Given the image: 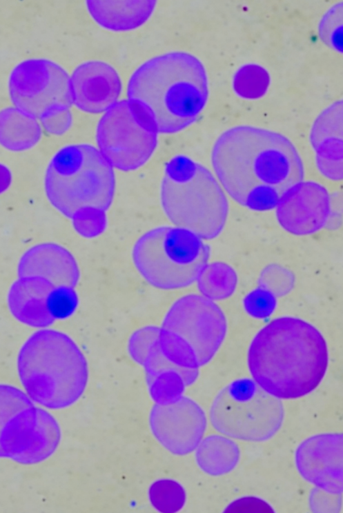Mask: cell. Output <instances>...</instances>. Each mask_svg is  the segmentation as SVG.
I'll return each mask as SVG.
<instances>
[{"label":"cell","instance_id":"6da1fadb","mask_svg":"<svg viewBox=\"0 0 343 513\" xmlns=\"http://www.w3.org/2000/svg\"><path fill=\"white\" fill-rule=\"evenodd\" d=\"M211 161L228 195L256 211L277 206L304 177L301 157L287 137L252 125H237L222 133Z\"/></svg>","mask_w":343,"mask_h":513},{"label":"cell","instance_id":"7a4b0ae2","mask_svg":"<svg viewBox=\"0 0 343 513\" xmlns=\"http://www.w3.org/2000/svg\"><path fill=\"white\" fill-rule=\"evenodd\" d=\"M328 363L322 334L295 317L273 320L255 335L248 352L253 379L280 399H297L313 392L324 377Z\"/></svg>","mask_w":343,"mask_h":513},{"label":"cell","instance_id":"3957f363","mask_svg":"<svg viewBox=\"0 0 343 513\" xmlns=\"http://www.w3.org/2000/svg\"><path fill=\"white\" fill-rule=\"evenodd\" d=\"M129 100L146 109L157 131L179 132L195 121L208 97L202 63L194 55L173 52L154 57L139 66L128 87Z\"/></svg>","mask_w":343,"mask_h":513},{"label":"cell","instance_id":"277c9868","mask_svg":"<svg viewBox=\"0 0 343 513\" xmlns=\"http://www.w3.org/2000/svg\"><path fill=\"white\" fill-rule=\"evenodd\" d=\"M17 370L30 399L50 409L75 403L88 380V363L78 345L67 334L50 329L36 332L25 342Z\"/></svg>","mask_w":343,"mask_h":513},{"label":"cell","instance_id":"5b68a950","mask_svg":"<svg viewBox=\"0 0 343 513\" xmlns=\"http://www.w3.org/2000/svg\"><path fill=\"white\" fill-rule=\"evenodd\" d=\"M161 201L172 223L202 239L216 237L226 224L228 201L219 183L206 168L185 156L167 163Z\"/></svg>","mask_w":343,"mask_h":513},{"label":"cell","instance_id":"8992f818","mask_svg":"<svg viewBox=\"0 0 343 513\" xmlns=\"http://www.w3.org/2000/svg\"><path fill=\"white\" fill-rule=\"evenodd\" d=\"M45 191L50 203L72 218L79 210L106 211L115 192L112 166L99 150L86 144L68 145L50 161L45 175Z\"/></svg>","mask_w":343,"mask_h":513},{"label":"cell","instance_id":"52a82bcc","mask_svg":"<svg viewBox=\"0 0 343 513\" xmlns=\"http://www.w3.org/2000/svg\"><path fill=\"white\" fill-rule=\"evenodd\" d=\"M209 256V246L179 227L153 229L137 240L133 250L141 275L150 285L165 290L184 288L197 281Z\"/></svg>","mask_w":343,"mask_h":513},{"label":"cell","instance_id":"ba28073f","mask_svg":"<svg viewBox=\"0 0 343 513\" xmlns=\"http://www.w3.org/2000/svg\"><path fill=\"white\" fill-rule=\"evenodd\" d=\"M284 416L281 399L253 379H240L224 387L213 400L209 417L215 430L231 439L259 442L272 438Z\"/></svg>","mask_w":343,"mask_h":513},{"label":"cell","instance_id":"9c48e42d","mask_svg":"<svg viewBox=\"0 0 343 513\" xmlns=\"http://www.w3.org/2000/svg\"><path fill=\"white\" fill-rule=\"evenodd\" d=\"M155 123L139 103L124 100L110 108L97 130L99 151L112 167L129 171L144 164L157 140Z\"/></svg>","mask_w":343,"mask_h":513},{"label":"cell","instance_id":"30bf717a","mask_svg":"<svg viewBox=\"0 0 343 513\" xmlns=\"http://www.w3.org/2000/svg\"><path fill=\"white\" fill-rule=\"evenodd\" d=\"M8 88L14 107L36 119L69 109L73 103L69 75L46 59H30L17 65L10 75Z\"/></svg>","mask_w":343,"mask_h":513},{"label":"cell","instance_id":"8fae6325","mask_svg":"<svg viewBox=\"0 0 343 513\" xmlns=\"http://www.w3.org/2000/svg\"><path fill=\"white\" fill-rule=\"evenodd\" d=\"M163 330L182 337L193 349L200 366L208 363L220 348L227 330L221 308L202 295L180 298L164 320Z\"/></svg>","mask_w":343,"mask_h":513},{"label":"cell","instance_id":"7c38bea8","mask_svg":"<svg viewBox=\"0 0 343 513\" xmlns=\"http://www.w3.org/2000/svg\"><path fill=\"white\" fill-rule=\"evenodd\" d=\"M206 416L193 399L183 395L151 408L149 425L157 441L168 452L184 456L195 450L206 428Z\"/></svg>","mask_w":343,"mask_h":513},{"label":"cell","instance_id":"4fadbf2b","mask_svg":"<svg viewBox=\"0 0 343 513\" xmlns=\"http://www.w3.org/2000/svg\"><path fill=\"white\" fill-rule=\"evenodd\" d=\"M295 460L299 473L306 481L328 492L342 494V434H319L306 439L296 450Z\"/></svg>","mask_w":343,"mask_h":513},{"label":"cell","instance_id":"5bb4252c","mask_svg":"<svg viewBox=\"0 0 343 513\" xmlns=\"http://www.w3.org/2000/svg\"><path fill=\"white\" fill-rule=\"evenodd\" d=\"M38 408L14 386L0 384V457L14 461L35 439Z\"/></svg>","mask_w":343,"mask_h":513},{"label":"cell","instance_id":"9a60e30c","mask_svg":"<svg viewBox=\"0 0 343 513\" xmlns=\"http://www.w3.org/2000/svg\"><path fill=\"white\" fill-rule=\"evenodd\" d=\"M330 199L322 185L300 183L277 205L278 221L287 231L298 235L313 233L326 225Z\"/></svg>","mask_w":343,"mask_h":513},{"label":"cell","instance_id":"2e32d148","mask_svg":"<svg viewBox=\"0 0 343 513\" xmlns=\"http://www.w3.org/2000/svg\"><path fill=\"white\" fill-rule=\"evenodd\" d=\"M70 78L73 103L90 113L107 111L120 94L121 83L115 70L106 63L91 61L77 66Z\"/></svg>","mask_w":343,"mask_h":513},{"label":"cell","instance_id":"e0dca14e","mask_svg":"<svg viewBox=\"0 0 343 513\" xmlns=\"http://www.w3.org/2000/svg\"><path fill=\"white\" fill-rule=\"evenodd\" d=\"M343 103L337 101L315 119L311 133V144L316 154L320 172L333 181H341L342 165Z\"/></svg>","mask_w":343,"mask_h":513},{"label":"cell","instance_id":"ac0fdd59","mask_svg":"<svg viewBox=\"0 0 343 513\" xmlns=\"http://www.w3.org/2000/svg\"><path fill=\"white\" fill-rule=\"evenodd\" d=\"M17 272L19 277L43 278L55 287L74 288L79 278L72 254L53 243H40L28 249L19 260Z\"/></svg>","mask_w":343,"mask_h":513},{"label":"cell","instance_id":"d6986e66","mask_svg":"<svg viewBox=\"0 0 343 513\" xmlns=\"http://www.w3.org/2000/svg\"><path fill=\"white\" fill-rule=\"evenodd\" d=\"M55 287L39 276L19 277L8 293V305L20 322L35 328H46L55 320L48 307V299Z\"/></svg>","mask_w":343,"mask_h":513},{"label":"cell","instance_id":"ffe728a7","mask_svg":"<svg viewBox=\"0 0 343 513\" xmlns=\"http://www.w3.org/2000/svg\"><path fill=\"white\" fill-rule=\"evenodd\" d=\"M92 18L102 27L115 31L130 30L144 23L153 13L155 1H88Z\"/></svg>","mask_w":343,"mask_h":513},{"label":"cell","instance_id":"44dd1931","mask_svg":"<svg viewBox=\"0 0 343 513\" xmlns=\"http://www.w3.org/2000/svg\"><path fill=\"white\" fill-rule=\"evenodd\" d=\"M37 119L16 107L0 110V145L14 152L27 150L40 140Z\"/></svg>","mask_w":343,"mask_h":513},{"label":"cell","instance_id":"7402d4cb","mask_svg":"<svg viewBox=\"0 0 343 513\" xmlns=\"http://www.w3.org/2000/svg\"><path fill=\"white\" fill-rule=\"evenodd\" d=\"M195 452L199 468L211 476H221L231 472L239 459L237 444L224 435H210L202 439Z\"/></svg>","mask_w":343,"mask_h":513},{"label":"cell","instance_id":"603a6c76","mask_svg":"<svg viewBox=\"0 0 343 513\" xmlns=\"http://www.w3.org/2000/svg\"><path fill=\"white\" fill-rule=\"evenodd\" d=\"M61 441L60 427L46 410L38 408V425L35 440L30 447L14 461L25 465L35 464L50 457Z\"/></svg>","mask_w":343,"mask_h":513},{"label":"cell","instance_id":"cb8c5ba5","mask_svg":"<svg viewBox=\"0 0 343 513\" xmlns=\"http://www.w3.org/2000/svg\"><path fill=\"white\" fill-rule=\"evenodd\" d=\"M197 281L202 295L214 301L227 299L233 294L237 284V276L230 265L216 262L207 264Z\"/></svg>","mask_w":343,"mask_h":513},{"label":"cell","instance_id":"d4e9b609","mask_svg":"<svg viewBox=\"0 0 343 513\" xmlns=\"http://www.w3.org/2000/svg\"><path fill=\"white\" fill-rule=\"evenodd\" d=\"M148 496L153 507L164 513L181 510L186 499L183 486L169 479H162L153 483L149 487Z\"/></svg>","mask_w":343,"mask_h":513},{"label":"cell","instance_id":"484cf974","mask_svg":"<svg viewBox=\"0 0 343 513\" xmlns=\"http://www.w3.org/2000/svg\"><path fill=\"white\" fill-rule=\"evenodd\" d=\"M158 345L163 354L171 362L187 369H199L196 356L182 337L160 328Z\"/></svg>","mask_w":343,"mask_h":513},{"label":"cell","instance_id":"4316f807","mask_svg":"<svg viewBox=\"0 0 343 513\" xmlns=\"http://www.w3.org/2000/svg\"><path fill=\"white\" fill-rule=\"evenodd\" d=\"M343 3L332 6L322 16L318 25V35L328 48L342 53Z\"/></svg>","mask_w":343,"mask_h":513},{"label":"cell","instance_id":"83f0119b","mask_svg":"<svg viewBox=\"0 0 343 513\" xmlns=\"http://www.w3.org/2000/svg\"><path fill=\"white\" fill-rule=\"evenodd\" d=\"M146 379L163 372H174L182 379L186 386L193 384L198 377L199 369H187L178 366L168 360L161 352L157 342L153 345L143 365Z\"/></svg>","mask_w":343,"mask_h":513},{"label":"cell","instance_id":"f1b7e54d","mask_svg":"<svg viewBox=\"0 0 343 513\" xmlns=\"http://www.w3.org/2000/svg\"><path fill=\"white\" fill-rule=\"evenodd\" d=\"M259 287L276 298L290 293L294 288L295 276L291 271L277 264L265 267L259 277Z\"/></svg>","mask_w":343,"mask_h":513},{"label":"cell","instance_id":"f546056e","mask_svg":"<svg viewBox=\"0 0 343 513\" xmlns=\"http://www.w3.org/2000/svg\"><path fill=\"white\" fill-rule=\"evenodd\" d=\"M152 397L156 403L172 401L182 395L186 387L182 377L176 372H163L146 379Z\"/></svg>","mask_w":343,"mask_h":513},{"label":"cell","instance_id":"4dcf8cb0","mask_svg":"<svg viewBox=\"0 0 343 513\" xmlns=\"http://www.w3.org/2000/svg\"><path fill=\"white\" fill-rule=\"evenodd\" d=\"M78 305V297L73 288L55 287L48 299L49 311L55 319L71 315Z\"/></svg>","mask_w":343,"mask_h":513},{"label":"cell","instance_id":"1f68e13d","mask_svg":"<svg viewBox=\"0 0 343 513\" xmlns=\"http://www.w3.org/2000/svg\"><path fill=\"white\" fill-rule=\"evenodd\" d=\"M71 219L75 230L86 237L98 235L104 230L106 225L104 211L95 208L81 209Z\"/></svg>","mask_w":343,"mask_h":513},{"label":"cell","instance_id":"d6a6232c","mask_svg":"<svg viewBox=\"0 0 343 513\" xmlns=\"http://www.w3.org/2000/svg\"><path fill=\"white\" fill-rule=\"evenodd\" d=\"M160 328L153 326L143 328L130 337L128 350L131 357L143 365L150 350L159 339Z\"/></svg>","mask_w":343,"mask_h":513},{"label":"cell","instance_id":"836d02e7","mask_svg":"<svg viewBox=\"0 0 343 513\" xmlns=\"http://www.w3.org/2000/svg\"><path fill=\"white\" fill-rule=\"evenodd\" d=\"M276 304V297L260 287L251 292L244 299L246 311L257 319L269 316L275 310Z\"/></svg>","mask_w":343,"mask_h":513},{"label":"cell","instance_id":"e575fe53","mask_svg":"<svg viewBox=\"0 0 343 513\" xmlns=\"http://www.w3.org/2000/svg\"><path fill=\"white\" fill-rule=\"evenodd\" d=\"M341 494H333L315 487L309 496V506L315 512H333L341 509Z\"/></svg>","mask_w":343,"mask_h":513},{"label":"cell","instance_id":"d590c367","mask_svg":"<svg viewBox=\"0 0 343 513\" xmlns=\"http://www.w3.org/2000/svg\"><path fill=\"white\" fill-rule=\"evenodd\" d=\"M42 126L50 134L61 135L71 126L72 117L69 109L54 110L39 119Z\"/></svg>","mask_w":343,"mask_h":513},{"label":"cell","instance_id":"8d00e7d4","mask_svg":"<svg viewBox=\"0 0 343 513\" xmlns=\"http://www.w3.org/2000/svg\"><path fill=\"white\" fill-rule=\"evenodd\" d=\"M225 512H273V507L264 500L255 496H244L235 500Z\"/></svg>","mask_w":343,"mask_h":513},{"label":"cell","instance_id":"74e56055","mask_svg":"<svg viewBox=\"0 0 343 513\" xmlns=\"http://www.w3.org/2000/svg\"><path fill=\"white\" fill-rule=\"evenodd\" d=\"M12 183V173L9 168L0 163V194L8 189Z\"/></svg>","mask_w":343,"mask_h":513}]
</instances>
